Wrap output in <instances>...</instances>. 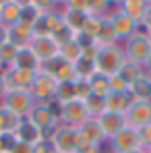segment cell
Returning a JSON list of instances; mask_svg holds the SVG:
<instances>
[{
    "mask_svg": "<svg viewBox=\"0 0 151 153\" xmlns=\"http://www.w3.org/2000/svg\"><path fill=\"white\" fill-rule=\"evenodd\" d=\"M33 39V29L25 23H17V25L8 27V44H13L17 50L21 48H29Z\"/></svg>",
    "mask_w": 151,
    "mask_h": 153,
    "instance_id": "ac0fdd59",
    "label": "cell"
},
{
    "mask_svg": "<svg viewBox=\"0 0 151 153\" xmlns=\"http://www.w3.org/2000/svg\"><path fill=\"white\" fill-rule=\"evenodd\" d=\"M0 76H2V81L6 85V91H15V89H29L31 83H33L35 73L17 68V66H8V68H2Z\"/></svg>",
    "mask_w": 151,
    "mask_h": 153,
    "instance_id": "7c38bea8",
    "label": "cell"
},
{
    "mask_svg": "<svg viewBox=\"0 0 151 153\" xmlns=\"http://www.w3.org/2000/svg\"><path fill=\"white\" fill-rule=\"evenodd\" d=\"M108 87H110V93H122V95L128 93V83L120 75L108 76Z\"/></svg>",
    "mask_w": 151,
    "mask_h": 153,
    "instance_id": "8d00e7d4",
    "label": "cell"
},
{
    "mask_svg": "<svg viewBox=\"0 0 151 153\" xmlns=\"http://www.w3.org/2000/svg\"><path fill=\"white\" fill-rule=\"evenodd\" d=\"M60 23H62V15H60V2H58V6L54 10L42 13V17L33 25V37L35 35H52Z\"/></svg>",
    "mask_w": 151,
    "mask_h": 153,
    "instance_id": "5bb4252c",
    "label": "cell"
},
{
    "mask_svg": "<svg viewBox=\"0 0 151 153\" xmlns=\"http://www.w3.org/2000/svg\"><path fill=\"white\" fill-rule=\"evenodd\" d=\"M73 87H75V97H77V100H81V102H85V100L91 95V85H89V79H75Z\"/></svg>",
    "mask_w": 151,
    "mask_h": 153,
    "instance_id": "d590c367",
    "label": "cell"
},
{
    "mask_svg": "<svg viewBox=\"0 0 151 153\" xmlns=\"http://www.w3.org/2000/svg\"><path fill=\"white\" fill-rule=\"evenodd\" d=\"M147 4L149 2H145V0H122V2H118V8L124 15H128L137 25H141L143 17H145V10H147Z\"/></svg>",
    "mask_w": 151,
    "mask_h": 153,
    "instance_id": "ffe728a7",
    "label": "cell"
},
{
    "mask_svg": "<svg viewBox=\"0 0 151 153\" xmlns=\"http://www.w3.org/2000/svg\"><path fill=\"white\" fill-rule=\"evenodd\" d=\"M128 95L130 100H137V102H151V75L143 71L139 79H135L128 85Z\"/></svg>",
    "mask_w": 151,
    "mask_h": 153,
    "instance_id": "2e32d148",
    "label": "cell"
},
{
    "mask_svg": "<svg viewBox=\"0 0 151 153\" xmlns=\"http://www.w3.org/2000/svg\"><path fill=\"white\" fill-rule=\"evenodd\" d=\"M75 153H101V147L100 145H87V143L79 141V147H77Z\"/></svg>",
    "mask_w": 151,
    "mask_h": 153,
    "instance_id": "7bdbcfd3",
    "label": "cell"
},
{
    "mask_svg": "<svg viewBox=\"0 0 151 153\" xmlns=\"http://www.w3.org/2000/svg\"><path fill=\"white\" fill-rule=\"evenodd\" d=\"M17 68H23V71H31V73H37L39 71V60L35 58V54L29 50V48H21L17 52V58H15V64Z\"/></svg>",
    "mask_w": 151,
    "mask_h": 153,
    "instance_id": "7402d4cb",
    "label": "cell"
},
{
    "mask_svg": "<svg viewBox=\"0 0 151 153\" xmlns=\"http://www.w3.org/2000/svg\"><path fill=\"white\" fill-rule=\"evenodd\" d=\"M42 17V10H39V4L35 0H29V2H21V21L19 23H25L33 29V25L37 23V19Z\"/></svg>",
    "mask_w": 151,
    "mask_h": 153,
    "instance_id": "d4e9b609",
    "label": "cell"
},
{
    "mask_svg": "<svg viewBox=\"0 0 151 153\" xmlns=\"http://www.w3.org/2000/svg\"><path fill=\"white\" fill-rule=\"evenodd\" d=\"M33 153H58V151L52 147V143L48 139H44V141H39L37 145H33Z\"/></svg>",
    "mask_w": 151,
    "mask_h": 153,
    "instance_id": "ab89813d",
    "label": "cell"
},
{
    "mask_svg": "<svg viewBox=\"0 0 151 153\" xmlns=\"http://www.w3.org/2000/svg\"><path fill=\"white\" fill-rule=\"evenodd\" d=\"M17 48L13 46V44H2L0 46V66L2 68H8V66H13L15 64V58H17Z\"/></svg>",
    "mask_w": 151,
    "mask_h": 153,
    "instance_id": "1f68e13d",
    "label": "cell"
},
{
    "mask_svg": "<svg viewBox=\"0 0 151 153\" xmlns=\"http://www.w3.org/2000/svg\"><path fill=\"white\" fill-rule=\"evenodd\" d=\"M21 21V0H2L0 2V25L6 29Z\"/></svg>",
    "mask_w": 151,
    "mask_h": 153,
    "instance_id": "e0dca14e",
    "label": "cell"
},
{
    "mask_svg": "<svg viewBox=\"0 0 151 153\" xmlns=\"http://www.w3.org/2000/svg\"><path fill=\"white\" fill-rule=\"evenodd\" d=\"M97 122H100V128L106 137V141H110L114 134H118L122 128H126L124 114H116V112H103L97 118Z\"/></svg>",
    "mask_w": 151,
    "mask_h": 153,
    "instance_id": "9a60e30c",
    "label": "cell"
},
{
    "mask_svg": "<svg viewBox=\"0 0 151 153\" xmlns=\"http://www.w3.org/2000/svg\"><path fill=\"white\" fill-rule=\"evenodd\" d=\"M126 58L122 48L116 44V46H106V48H100L97 52V58H95V71L103 76H112L118 75L120 68L124 66Z\"/></svg>",
    "mask_w": 151,
    "mask_h": 153,
    "instance_id": "7a4b0ae2",
    "label": "cell"
},
{
    "mask_svg": "<svg viewBox=\"0 0 151 153\" xmlns=\"http://www.w3.org/2000/svg\"><path fill=\"white\" fill-rule=\"evenodd\" d=\"M93 44H95L97 48L116 46V44H118V37H116V33H114V29H112V25H110V21H108V19L103 21V25H101L100 33H97V37L93 39Z\"/></svg>",
    "mask_w": 151,
    "mask_h": 153,
    "instance_id": "4316f807",
    "label": "cell"
},
{
    "mask_svg": "<svg viewBox=\"0 0 151 153\" xmlns=\"http://www.w3.org/2000/svg\"><path fill=\"white\" fill-rule=\"evenodd\" d=\"M145 153H151V147H147V149H145Z\"/></svg>",
    "mask_w": 151,
    "mask_h": 153,
    "instance_id": "c3c4849f",
    "label": "cell"
},
{
    "mask_svg": "<svg viewBox=\"0 0 151 153\" xmlns=\"http://www.w3.org/2000/svg\"><path fill=\"white\" fill-rule=\"evenodd\" d=\"M4 93H6V85H4V81H2V76H0V100L4 97Z\"/></svg>",
    "mask_w": 151,
    "mask_h": 153,
    "instance_id": "bcb514c9",
    "label": "cell"
},
{
    "mask_svg": "<svg viewBox=\"0 0 151 153\" xmlns=\"http://www.w3.org/2000/svg\"><path fill=\"white\" fill-rule=\"evenodd\" d=\"M124 58L128 62L137 64V66H145L151 58V35L145 31V27L139 25L137 27V33L132 37H128L124 42Z\"/></svg>",
    "mask_w": 151,
    "mask_h": 153,
    "instance_id": "6da1fadb",
    "label": "cell"
},
{
    "mask_svg": "<svg viewBox=\"0 0 151 153\" xmlns=\"http://www.w3.org/2000/svg\"><path fill=\"white\" fill-rule=\"evenodd\" d=\"M89 85H91V95L106 97V95L110 93V87H108V76L100 75V73H95V75L89 79Z\"/></svg>",
    "mask_w": 151,
    "mask_h": 153,
    "instance_id": "f1b7e54d",
    "label": "cell"
},
{
    "mask_svg": "<svg viewBox=\"0 0 151 153\" xmlns=\"http://www.w3.org/2000/svg\"><path fill=\"white\" fill-rule=\"evenodd\" d=\"M23 118H19L17 114L8 112L6 108L0 105V134H15V130L19 128Z\"/></svg>",
    "mask_w": 151,
    "mask_h": 153,
    "instance_id": "cb8c5ba5",
    "label": "cell"
},
{
    "mask_svg": "<svg viewBox=\"0 0 151 153\" xmlns=\"http://www.w3.org/2000/svg\"><path fill=\"white\" fill-rule=\"evenodd\" d=\"M110 151L114 153H132V151H139V149H145L143 143H141V137H139V130L126 126L122 128L118 134H114L110 139Z\"/></svg>",
    "mask_w": 151,
    "mask_h": 153,
    "instance_id": "52a82bcc",
    "label": "cell"
},
{
    "mask_svg": "<svg viewBox=\"0 0 151 153\" xmlns=\"http://www.w3.org/2000/svg\"><path fill=\"white\" fill-rule=\"evenodd\" d=\"M8 153H33V145H27L21 141H15V145L8 149Z\"/></svg>",
    "mask_w": 151,
    "mask_h": 153,
    "instance_id": "b9f144b4",
    "label": "cell"
},
{
    "mask_svg": "<svg viewBox=\"0 0 151 153\" xmlns=\"http://www.w3.org/2000/svg\"><path fill=\"white\" fill-rule=\"evenodd\" d=\"M29 50L35 54V58L39 60V64H46L54 58H58L60 46L54 42L52 35H35L29 44Z\"/></svg>",
    "mask_w": 151,
    "mask_h": 153,
    "instance_id": "9c48e42d",
    "label": "cell"
},
{
    "mask_svg": "<svg viewBox=\"0 0 151 153\" xmlns=\"http://www.w3.org/2000/svg\"><path fill=\"white\" fill-rule=\"evenodd\" d=\"M75 35H77V33H75V31H73V29H71L68 25H66L64 21H62L60 25L56 27V31L52 33V37H54V42H56L58 46H64V44H68V42H73V39H75Z\"/></svg>",
    "mask_w": 151,
    "mask_h": 153,
    "instance_id": "4dcf8cb0",
    "label": "cell"
},
{
    "mask_svg": "<svg viewBox=\"0 0 151 153\" xmlns=\"http://www.w3.org/2000/svg\"><path fill=\"white\" fill-rule=\"evenodd\" d=\"M68 8H73V10H79V13H85V15H89V0H68V2H64Z\"/></svg>",
    "mask_w": 151,
    "mask_h": 153,
    "instance_id": "f35d334b",
    "label": "cell"
},
{
    "mask_svg": "<svg viewBox=\"0 0 151 153\" xmlns=\"http://www.w3.org/2000/svg\"><path fill=\"white\" fill-rule=\"evenodd\" d=\"M108 153H114V151H108Z\"/></svg>",
    "mask_w": 151,
    "mask_h": 153,
    "instance_id": "f907efd6",
    "label": "cell"
},
{
    "mask_svg": "<svg viewBox=\"0 0 151 153\" xmlns=\"http://www.w3.org/2000/svg\"><path fill=\"white\" fill-rule=\"evenodd\" d=\"M60 15H62V21L71 27L75 33L81 31V27H83V23H85V19L89 17V15H85V13H79V10L68 8L64 2H60Z\"/></svg>",
    "mask_w": 151,
    "mask_h": 153,
    "instance_id": "44dd1931",
    "label": "cell"
},
{
    "mask_svg": "<svg viewBox=\"0 0 151 153\" xmlns=\"http://www.w3.org/2000/svg\"><path fill=\"white\" fill-rule=\"evenodd\" d=\"M56 85H58L56 79L39 68L35 73V76H33V83L29 87V93L33 95L35 103H50L54 100V95H56Z\"/></svg>",
    "mask_w": 151,
    "mask_h": 153,
    "instance_id": "5b68a950",
    "label": "cell"
},
{
    "mask_svg": "<svg viewBox=\"0 0 151 153\" xmlns=\"http://www.w3.org/2000/svg\"><path fill=\"white\" fill-rule=\"evenodd\" d=\"M27 120H29L33 126H37L42 132H44V139H50L52 130L60 124L58 116L52 112L50 103H35V105H33V110L29 112Z\"/></svg>",
    "mask_w": 151,
    "mask_h": 153,
    "instance_id": "277c9868",
    "label": "cell"
},
{
    "mask_svg": "<svg viewBox=\"0 0 151 153\" xmlns=\"http://www.w3.org/2000/svg\"><path fill=\"white\" fill-rule=\"evenodd\" d=\"M103 21L106 19H97V17H87L85 19V23H83V27H81V35H85V37H89V39H95L97 37V33H100L101 25H103Z\"/></svg>",
    "mask_w": 151,
    "mask_h": 153,
    "instance_id": "83f0119b",
    "label": "cell"
},
{
    "mask_svg": "<svg viewBox=\"0 0 151 153\" xmlns=\"http://www.w3.org/2000/svg\"><path fill=\"white\" fill-rule=\"evenodd\" d=\"M139 137H141V143H143V147H145V149L151 147V124L139 128Z\"/></svg>",
    "mask_w": 151,
    "mask_h": 153,
    "instance_id": "60d3db41",
    "label": "cell"
},
{
    "mask_svg": "<svg viewBox=\"0 0 151 153\" xmlns=\"http://www.w3.org/2000/svg\"><path fill=\"white\" fill-rule=\"evenodd\" d=\"M141 25L145 27V31L151 35V2L147 4V10H145V17H143V23Z\"/></svg>",
    "mask_w": 151,
    "mask_h": 153,
    "instance_id": "ee69618b",
    "label": "cell"
},
{
    "mask_svg": "<svg viewBox=\"0 0 151 153\" xmlns=\"http://www.w3.org/2000/svg\"><path fill=\"white\" fill-rule=\"evenodd\" d=\"M52 147L58 153H75L79 147V134H77V128L66 126V124H58V126L52 130L50 139Z\"/></svg>",
    "mask_w": 151,
    "mask_h": 153,
    "instance_id": "8992f818",
    "label": "cell"
},
{
    "mask_svg": "<svg viewBox=\"0 0 151 153\" xmlns=\"http://www.w3.org/2000/svg\"><path fill=\"white\" fill-rule=\"evenodd\" d=\"M75 71H77V79H91L95 75V62H89V60H79L75 64Z\"/></svg>",
    "mask_w": 151,
    "mask_h": 153,
    "instance_id": "836d02e7",
    "label": "cell"
},
{
    "mask_svg": "<svg viewBox=\"0 0 151 153\" xmlns=\"http://www.w3.org/2000/svg\"><path fill=\"white\" fill-rule=\"evenodd\" d=\"M106 112H116V114H124L126 110H128V105H130V95L126 93H108L106 97Z\"/></svg>",
    "mask_w": 151,
    "mask_h": 153,
    "instance_id": "603a6c76",
    "label": "cell"
},
{
    "mask_svg": "<svg viewBox=\"0 0 151 153\" xmlns=\"http://www.w3.org/2000/svg\"><path fill=\"white\" fill-rule=\"evenodd\" d=\"M75 83V81H73ZM73 83H58L56 85V95H54V100L58 103H66L71 102V100H75V87H73Z\"/></svg>",
    "mask_w": 151,
    "mask_h": 153,
    "instance_id": "d6a6232c",
    "label": "cell"
},
{
    "mask_svg": "<svg viewBox=\"0 0 151 153\" xmlns=\"http://www.w3.org/2000/svg\"><path fill=\"white\" fill-rule=\"evenodd\" d=\"M124 118H126V126L135 128V130L151 124V102H137V100H132L128 110L124 112Z\"/></svg>",
    "mask_w": 151,
    "mask_h": 153,
    "instance_id": "30bf717a",
    "label": "cell"
},
{
    "mask_svg": "<svg viewBox=\"0 0 151 153\" xmlns=\"http://www.w3.org/2000/svg\"><path fill=\"white\" fill-rule=\"evenodd\" d=\"M89 118V112L85 108V102L81 100H71L66 103H60V124H66V126H81L85 120Z\"/></svg>",
    "mask_w": 151,
    "mask_h": 153,
    "instance_id": "ba28073f",
    "label": "cell"
},
{
    "mask_svg": "<svg viewBox=\"0 0 151 153\" xmlns=\"http://www.w3.org/2000/svg\"><path fill=\"white\" fill-rule=\"evenodd\" d=\"M15 139L21 143H27V145H37L39 141H44V132L37 126H33L27 118H23L19 128L15 130Z\"/></svg>",
    "mask_w": 151,
    "mask_h": 153,
    "instance_id": "d6986e66",
    "label": "cell"
},
{
    "mask_svg": "<svg viewBox=\"0 0 151 153\" xmlns=\"http://www.w3.org/2000/svg\"><path fill=\"white\" fill-rule=\"evenodd\" d=\"M6 42H8V29L4 25H0V46L6 44Z\"/></svg>",
    "mask_w": 151,
    "mask_h": 153,
    "instance_id": "f6af8a7d",
    "label": "cell"
},
{
    "mask_svg": "<svg viewBox=\"0 0 151 153\" xmlns=\"http://www.w3.org/2000/svg\"><path fill=\"white\" fill-rule=\"evenodd\" d=\"M132 153H145V149H139V151H132Z\"/></svg>",
    "mask_w": 151,
    "mask_h": 153,
    "instance_id": "7dc6e473",
    "label": "cell"
},
{
    "mask_svg": "<svg viewBox=\"0 0 151 153\" xmlns=\"http://www.w3.org/2000/svg\"><path fill=\"white\" fill-rule=\"evenodd\" d=\"M141 73H143V68H141V66H137V64H132V62H128V60H126L124 66L120 68V73H118V75H120L126 83L130 85L135 79H139V75H141Z\"/></svg>",
    "mask_w": 151,
    "mask_h": 153,
    "instance_id": "e575fe53",
    "label": "cell"
},
{
    "mask_svg": "<svg viewBox=\"0 0 151 153\" xmlns=\"http://www.w3.org/2000/svg\"><path fill=\"white\" fill-rule=\"evenodd\" d=\"M77 134H79V141L81 143H87V145H103L106 137L100 128L97 118H87L81 126H77Z\"/></svg>",
    "mask_w": 151,
    "mask_h": 153,
    "instance_id": "4fadbf2b",
    "label": "cell"
},
{
    "mask_svg": "<svg viewBox=\"0 0 151 153\" xmlns=\"http://www.w3.org/2000/svg\"><path fill=\"white\" fill-rule=\"evenodd\" d=\"M58 58H60L62 62H66V64H77V62L81 60V44H79L77 39H73V42L60 46Z\"/></svg>",
    "mask_w": 151,
    "mask_h": 153,
    "instance_id": "484cf974",
    "label": "cell"
},
{
    "mask_svg": "<svg viewBox=\"0 0 151 153\" xmlns=\"http://www.w3.org/2000/svg\"><path fill=\"white\" fill-rule=\"evenodd\" d=\"M0 73H2V66H0Z\"/></svg>",
    "mask_w": 151,
    "mask_h": 153,
    "instance_id": "681fc988",
    "label": "cell"
},
{
    "mask_svg": "<svg viewBox=\"0 0 151 153\" xmlns=\"http://www.w3.org/2000/svg\"><path fill=\"white\" fill-rule=\"evenodd\" d=\"M85 108L89 112V118H100L101 114L106 112V100L97 97V95H89L85 100Z\"/></svg>",
    "mask_w": 151,
    "mask_h": 153,
    "instance_id": "f546056e",
    "label": "cell"
},
{
    "mask_svg": "<svg viewBox=\"0 0 151 153\" xmlns=\"http://www.w3.org/2000/svg\"><path fill=\"white\" fill-rule=\"evenodd\" d=\"M108 21H110V25H112V29H114L118 42H120V39H124V42H126L128 37H132V35L137 33V27H139L130 17H128V15H124V13L118 8V2H116L112 15L108 17Z\"/></svg>",
    "mask_w": 151,
    "mask_h": 153,
    "instance_id": "8fae6325",
    "label": "cell"
},
{
    "mask_svg": "<svg viewBox=\"0 0 151 153\" xmlns=\"http://www.w3.org/2000/svg\"><path fill=\"white\" fill-rule=\"evenodd\" d=\"M97 52H100V48L91 42V44H87V46H81V58H83V60H89V62H95Z\"/></svg>",
    "mask_w": 151,
    "mask_h": 153,
    "instance_id": "74e56055",
    "label": "cell"
},
{
    "mask_svg": "<svg viewBox=\"0 0 151 153\" xmlns=\"http://www.w3.org/2000/svg\"><path fill=\"white\" fill-rule=\"evenodd\" d=\"M0 105L6 108L8 112L17 114L19 118H27L29 112L35 105V100L29 93V89H15V91H6L4 93V97L0 100Z\"/></svg>",
    "mask_w": 151,
    "mask_h": 153,
    "instance_id": "3957f363",
    "label": "cell"
}]
</instances>
